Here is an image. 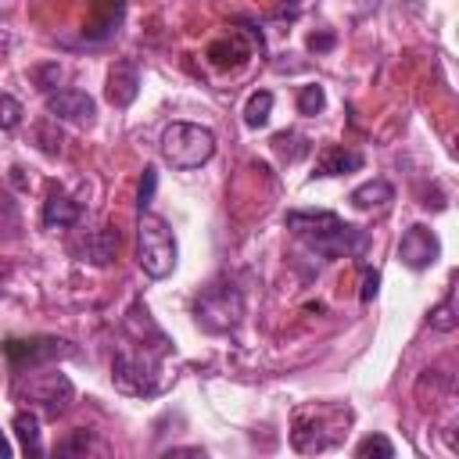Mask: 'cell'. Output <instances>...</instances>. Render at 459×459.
<instances>
[{"mask_svg":"<svg viewBox=\"0 0 459 459\" xmlns=\"http://www.w3.org/2000/svg\"><path fill=\"white\" fill-rule=\"evenodd\" d=\"M283 226L319 258H359L369 247V233L344 222L341 215L319 208V212H287Z\"/></svg>","mask_w":459,"mask_h":459,"instance_id":"cell-1","label":"cell"},{"mask_svg":"<svg viewBox=\"0 0 459 459\" xmlns=\"http://www.w3.org/2000/svg\"><path fill=\"white\" fill-rule=\"evenodd\" d=\"M136 262L151 280H165L176 269V233L154 212H140L136 219Z\"/></svg>","mask_w":459,"mask_h":459,"instance_id":"cell-2","label":"cell"},{"mask_svg":"<svg viewBox=\"0 0 459 459\" xmlns=\"http://www.w3.org/2000/svg\"><path fill=\"white\" fill-rule=\"evenodd\" d=\"M215 154V133L208 126H194V122H169L161 129V158L172 169H201L204 161H212Z\"/></svg>","mask_w":459,"mask_h":459,"instance_id":"cell-3","label":"cell"},{"mask_svg":"<svg viewBox=\"0 0 459 459\" xmlns=\"http://www.w3.org/2000/svg\"><path fill=\"white\" fill-rule=\"evenodd\" d=\"M240 316H244V298L237 290V283L230 280H219L212 287H204L194 301V319L204 333H230L240 326Z\"/></svg>","mask_w":459,"mask_h":459,"instance_id":"cell-4","label":"cell"},{"mask_svg":"<svg viewBox=\"0 0 459 459\" xmlns=\"http://www.w3.org/2000/svg\"><path fill=\"white\" fill-rule=\"evenodd\" d=\"M161 355H165V351H147L143 341H126V344L115 351V359H111V377H115V384H118L122 391H129V394H154V391H158L154 373H158V359H161Z\"/></svg>","mask_w":459,"mask_h":459,"instance_id":"cell-5","label":"cell"},{"mask_svg":"<svg viewBox=\"0 0 459 459\" xmlns=\"http://www.w3.org/2000/svg\"><path fill=\"white\" fill-rule=\"evenodd\" d=\"M22 398L29 405H36L47 420H57V416L68 412L75 391H72V380L65 373H54V369L36 373V369H29V380L22 384Z\"/></svg>","mask_w":459,"mask_h":459,"instance_id":"cell-6","label":"cell"},{"mask_svg":"<svg viewBox=\"0 0 459 459\" xmlns=\"http://www.w3.org/2000/svg\"><path fill=\"white\" fill-rule=\"evenodd\" d=\"M72 351H75V348H72V341H65V337H29V341L11 337V341H4V355H7L11 369H18V373L39 369V366H47V362H54V359H65V355H72Z\"/></svg>","mask_w":459,"mask_h":459,"instance_id":"cell-7","label":"cell"},{"mask_svg":"<svg viewBox=\"0 0 459 459\" xmlns=\"http://www.w3.org/2000/svg\"><path fill=\"white\" fill-rule=\"evenodd\" d=\"M437 255H441V240L434 237V230H427V226H409L405 233H402V240H398V258H402V265H409L412 273H423V269H430L434 262H437Z\"/></svg>","mask_w":459,"mask_h":459,"instance_id":"cell-8","label":"cell"},{"mask_svg":"<svg viewBox=\"0 0 459 459\" xmlns=\"http://www.w3.org/2000/svg\"><path fill=\"white\" fill-rule=\"evenodd\" d=\"M47 111H50V118H57V122L90 126L93 115H97V104H93V97H90L86 90L65 86V90H50V93H47Z\"/></svg>","mask_w":459,"mask_h":459,"instance_id":"cell-9","label":"cell"},{"mask_svg":"<svg viewBox=\"0 0 459 459\" xmlns=\"http://www.w3.org/2000/svg\"><path fill=\"white\" fill-rule=\"evenodd\" d=\"M140 93V65L133 57H118L108 72V86H104V97L115 104V108H129Z\"/></svg>","mask_w":459,"mask_h":459,"instance_id":"cell-10","label":"cell"},{"mask_svg":"<svg viewBox=\"0 0 459 459\" xmlns=\"http://www.w3.org/2000/svg\"><path fill=\"white\" fill-rule=\"evenodd\" d=\"M118 230L115 226H100V230H90L86 233V240L75 247L79 255H82V262H90V265H111V258H115V251H118Z\"/></svg>","mask_w":459,"mask_h":459,"instance_id":"cell-11","label":"cell"},{"mask_svg":"<svg viewBox=\"0 0 459 459\" xmlns=\"http://www.w3.org/2000/svg\"><path fill=\"white\" fill-rule=\"evenodd\" d=\"M362 169V151H351L344 143H326L316 158V176H348Z\"/></svg>","mask_w":459,"mask_h":459,"instance_id":"cell-12","label":"cell"},{"mask_svg":"<svg viewBox=\"0 0 459 459\" xmlns=\"http://www.w3.org/2000/svg\"><path fill=\"white\" fill-rule=\"evenodd\" d=\"M82 219V208L79 201H72L65 190H50L47 201H43V226L47 230H68Z\"/></svg>","mask_w":459,"mask_h":459,"instance_id":"cell-13","label":"cell"},{"mask_svg":"<svg viewBox=\"0 0 459 459\" xmlns=\"http://www.w3.org/2000/svg\"><path fill=\"white\" fill-rule=\"evenodd\" d=\"M348 201H351L355 212H384V208L394 201V186L377 176V179H366L362 186H355V190L348 194Z\"/></svg>","mask_w":459,"mask_h":459,"instance_id":"cell-14","label":"cell"},{"mask_svg":"<svg viewBox=\"0 0 459 459\" xmlns=\"http://www.w3.org/2000/svg\"><path fill=\"white\" fill-rule=\"evenodd\" d=\"M14 437L22 445L25 455H43V441H39V416L36 412H18L14 416Z\"/></svg>","mask_w":459,"mask_h":459,"instance_id":"cell-15","label":"cell"},{"mask_svg":"<svg viewBox=\"0 0 459 459\" xmlns=\"http://www.w3.org/2000/svg\"><path fill=\"white\" fill-rule=\"evenodd\" d=\"M269 115H273V93H269V90L251 93L247 104H244V126H247V129H262V126L269 122Z\"/></svg>","mask_w":459,"mask_h":459,"instance_id":"cell-16","label":"cell"},{"mask_svg":"<svg viewBox=\"0 0 459 459\" xmlns=\"http://www.w3.org/2000/svg\"><path fill=\"white\" fill-rule=\"evenodd\" d=\"M455 287H448V294L430 308V330H437V333H452L455 330Z\"/></svg>","mask_w":459,"mask_h":459,"instance_id":"cell-17","label":"cell"},{"mask_svg":"<svg viewBox=\"0 0 459 459\" xmlns=\"http://www.w3.org/2000/svg\"><path fill=\"white\" fill-rule=\"evenodd\" d=\"M273 151H276L280 158H287V161H298L301 154H308V143H305V136H298V133H276V136H273Z\"/></svg>","mask_w":459,"mask_h":459,"instance_id":"cell-18","label":"cell"},{"mask_svg":"<svg viewBox=\"0 0 459 459\" xmlns=\"http://www.w3.org/2000/svg\"><path fill=\"white\" fill-rule=\"evenodd\" d=\"M323 108H326V93H323V86L308 82V86L298 90V111H301V115H319Z\"/></svg>","mask_w":459,"mask_h":459,"instance_id":"cell-19","label":"cell"},{"mask_svg":"<svg viewBox=\"0 0 459 459\" xmlns=\"http://www.w3.org/2000/svg\"><path fill=\"white\" fill-rule=\"evenodd\" d=\"M22 115H25V108H22L11 93H0V129H4V133L18 129V126H22Z\"/></svg>","mask_w":459,"mask_h":459,"instance_id":"cell-20","label":"cell"},{"mask_svg":"<svg viewBox=\"0 0 459 459\" xmlns=\"http://www.w3.org/2000/svg\"><path fill=\"white\" fill-rule=\"evenodd\" d=\"M355 455H380V459H391L394 455V445L384 437V434H369L355 445Z\"/></svg>","mask_w":459,"mask_h":459,"instance_id":"cell-21","label":"cell"},{"mask_svg":"<svg viewBox=\"0 0 459 459\" xmlns=\"http://www.w3.org/2000/svg\"><path fill=\"white\" fill-rule=\"evenodd\" d=\"M93 448V434L90 430H72L61 445H57V455H79V452H90Z\"/></svg>","mask_w":459,"mask_h":459,"instance_id":"cell-22","label":"cell"},{"mask_svg":"<svg viewBox=\"0 0 459 459\" xmlns=\"http://www.w3.org/2000/svg\"><path fill=\"white\" fill-rule=\"evenodd\" d=\"M54 126H57V118H47V122L36 126V140H39V147L47 154H57L61 151V133H54Z\"/></svg>","mask_w":459,"mask_h":459,"instance_id":"cell-23","label":"cell"},{"mask_svg":"<svg viewBox=\"0 0 459 459\" xmlns=\"http://www.w3.org/2000/svg\"><path fill=\"white\" fill-rule=\"evenodd\" d=\"M32 79H36V86H39L43 93H50V90L57 86V79H61V65H57V61H50V65H39V68L32 72Z\"/></svg>","mask_w":459,"mask_h":459,"instance_id":"cell-24","label":"cell"},{"mask_svg":"<svg viewBox=\"0 0 459 459\" xmlns=\"http://www.w3.org/2000/svg\"><path fill=\"white\" fill-rule=\"evenodd\" d=\"M154 186H158V172L147 165V169H143V179H140V197H136L140 212H147V204H151V197H154Z\"/></svg>","mask_w":459,"mask_h":459,"instance_id":"cell-25","label":"cell"},{"mask_svg":"<svg viewBox=\"0 0 459 459\" xmlns=\"http://www.w3.org/2000/svg\"><path fill=\"white\" fill-rule=\"evenodd\" d=\"M380 290V273L377 269H362V287H359V298L362 301H373Z\"/></svg>","mask_w":459,"mask_h":459,"instance_id":"cell-26","label":"cell"},{"mask_svg":"<svg viewBox=\"0 0 459 459\" xmlns=\"http://www.w3.org/2000/svg\"><path fill=\"white\" fill-rule=\"evenodd\" d=\"M333 47V32H323V36H308V50H330Z\"/></svg>","mask_w":459,"mask_h":459,"instance_id":"cell-27","label":"cell"},{"mask_svg":"<svg viewBox=\"0 0 459 459\" xmlns=\"http://www.w3.org/2000/svg\"><path fill=\"white\" fill-rule=\"evenodd\" d=\"M11 452H14V448H11V445H7V437H4V434H0V459H7V455H11Z\"/></svg>","mask_w":459,"mask_h":459,"instance_id":"cell-28","label":"cell"}]
</instances>
